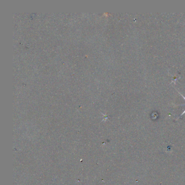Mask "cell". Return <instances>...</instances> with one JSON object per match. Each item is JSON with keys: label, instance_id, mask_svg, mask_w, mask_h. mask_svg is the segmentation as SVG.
I'll return each mask as SVG.
<instances>
[{"label": "cell", "instance_id": "1", "mask_svg": "<svg viewBox=\"0 0 185 185\" xmlns=\"http://www.w3.org/2000/svg\"><path fill=\"white\" fill-rule=\"evenodd\" d=\"M184 114H185V110H184V112H182V113L181 114V115H180V116H182V115H183Z\"/></svg>", "mask_w": 185, "mask_h": 185}]
</instances>
